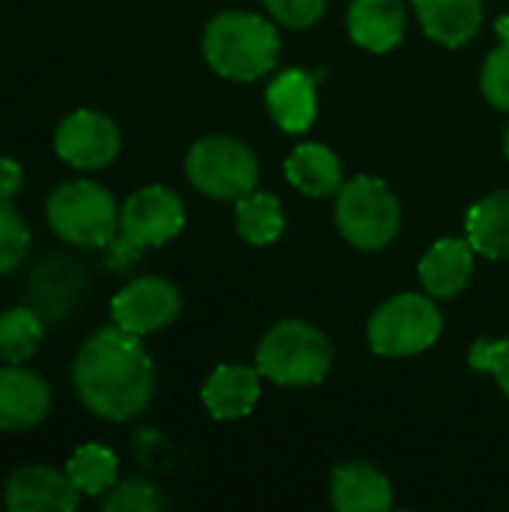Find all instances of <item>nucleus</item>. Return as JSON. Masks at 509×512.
<instances>
[{
	"label": "nucleus",
	"mask_w": 509,
	"mask_h": 512,
	"mask_svg": "<svg viewBox=\"0 0 509 512\" xmlns=\"http://www.w3.org/2000/svg\"><path fill=\"white\" fill-rule=\"evenodd\" d=\"M72 387L81 405L108 423L138 417L153 399L156 372L141 336L111 324L90 333L72 360Z\"/></svg>",
	"instance_id": "nucleus-1"
},
{
	"label": "nucleus",
	"mask_w": 509,
	"mask_h": 512,
	"mask_svg": "<svg viewBox=\"0 0 509 512\" xmlns=\"http://www.w3.org/2000/svg\"><path fill=\"white\" fill-rule=\"evenodd\" d=\"M201 48L216 75L228 81H258L279 60V33L264 15L231 9L207 21Z\"/></svg>",
	"instance_id": "nucleus-2"
},
{
	"label": "nucleus",
	"mask_w": 509,
	"mask_h": 512,
	"mask_svg": "<svg viewBox=\"0 0 509 512\" xmlns=\"http://www.w3.org/2000/svg\"><path fill=\"white\" fill-rule=\"evenodd\" d=\"M48 228L69 246L105 249L120 234L114 195L96 180H66L45 201Z\"/></svg>",
	"instance_id": "nucleus-3"
},
{
	"label": "nucleus",
	"mask_w": 509,
	"mask_h": 512,
	"mask_svg": "<svg viewBox=\"0 0 509 512\" xmlns=\"http://www.w3.org/2000/svg\"><path fill=\"white\" fill-rule=\"evenodd\" d=\"M255 366L267 381L282 387L321 384L333 366V345L306 321H279L261 336Z\"/></svg>",
	"instance_id": "nucleus-4"
},
{
	"label": "nucleus",
	"mask_w": 509,
	"mask_h": 512,
	"mask_svg": "<svg viewBox=\"0 0 509 512\" xmlns=\"http://www.w3.org/2000/svg\"><path fill=\"white\" fill-rule=\"evenodd\" d=\"M339 234L363 252H378L396 240L402 225V207L393 189L369 174L351 177L336 192Z\"/></svg>",
	"instance_id": "nucleus-5"
},
{
	"label": "nucleus",
	"mask_w": 509,
	"mask_h": 512,
	"mask_svg": "<svg viewBox=\"0 0 509 512\" xmlns=\"http://www.w3.org/2000/svg\"><path fill=\"white\" fill-rule=\"evenodd\" d=\"M444 330V315L429 294H396L375 309L366 327L378 357H414L429 351Z\"/></svg>",
	"instance_id": "nucleus-6"
},
{
	"label": "nucleus",
	"mask_w": 509,
	"mask_h": 512,
	"mask_svg": "<svg viewBox=\"0 0 509 512\" xmlns=\"http://www.w3.org/2000/svg\"><path fill=\"white\" fill-rule=\"evenodd\" d=\"M258 156L231 135L198 138L186 153L189 183L216 201H240L258 186Z\"/></svg>",
	"instance_id": "nucleus-7"
},
{
	"label": "nucleus",
	"mask_w": 509,
	"mask_h": 512,
	"mask_svg": "<svg viewBox=\"0 0 509 512\" xmlns=\"http://www.w3.org/2000/svg\"><path fill=\"white\" fill-rule=\"evenodd\" d=\"M186 225L183 201L168 186H144L132 192L120 207V237H126L138 249L165 246Z\"/></svg>",
	"instance_id": "nucleus-8"
},
{
	"label": "nucleus",
	"mask_w": 509,
	"mask_h": 512,
	"mask_svg": "<svg viewBox=\"0 0 509 512\" xmlns=\"http://www.w3.org/2000/svg\"><path fill=\"white\" fill-rule=\"evenodd\" d=\"M54 153L78 171H99L117 159L120 129L108 114L93 108H78L57 123Z\"/></svg>",
	"instance_id": "nucleus-9"
},
{
	"label": "nucleus",
	"mask_w": 509,
	"mask_h": 512,
	"mask_svg": "<svg viewBox=\"0 0 509 512\" xmlns=\"http://www.w3.org/2000/svg\"><path fill=\"white\" fill-rule=\"evenodd\" d=\"M180 306L183 300L174 282L162 276H138L111 297V318L117 327L135 336H147L177 321Z\"/></svg>",
	"instance_id": "nucleus-10"
},
{
	"label": "nucleus",
	"mask_w": 509,
	"mask_h": 512,
	"mask_svg": "<svg viewBox=\"0 0 509 512\" xmlns=\"http://www.w3.org/2000/svg\"><path fill=\"white\" fill-rule=\"evenodd\" d=\"M3 504L9 512H72L81 504V492L72 486L66 471L51 465H24L9 474Z\"/></svg>",
	"instance_id": "nucleus-11"
},
{
	"label": "nucleus",
	"mask_w": 509,
	"mask_h": 512,
	"mask_svg": "<svg viewBox=\"0 0 509 512\" xmlns=\"http://www.w3.org/2000/svg\"><path fill=\"white\" fill-rule=\"evenodd\" d=\"M51 408V387L33 369H0V432H24L45 420Z\"/></svg>",
	"instance_id": "nucleus-12"
},
{
	"label": "nucleus",
	"mask_w": 509,
	"mask_h": 512,
	"mask_svg": "<svg viewBox=\"0 0 509 512\" xmlns=\"http://www.w3.org/2000/svg\"><path fill=\"white\" fill-rule=\"evenodd\" d=\"M474 246L462 237H444L438 240L423 258H420V285L435 300H453L459 297L474 273Z\"/></svg>",
	"instance_id": "nucleus-13"
},
{
	"label": "nucleus",
	"mask_w": 509,
	"mask_h": 512,
	"mask_svg": "<svg viewBox=\"0 0 509 512\" xmlns=\"http://www.w3.org/2000/svg\"><path fill=\"white\" fill-rule=\"evenodd\" d=\"M261 372L258 366H240V363H228V366H216L210 372V378L204 381L201 390V402L210 411V417L216 420H243L252 414L258 396H261Z\"/></svg>",
	"instance_id": "nucleus-14"
},
{
	"label": "nucleus",
	"mask_w": 509,
	"mask_h": 512,
	"mask_svg": "<svg viewBox=\"0 0 509 512\" xmlns=\"http://www.w3.org/2000/svg\"><path fill=\"white\" fill-rule=\"evenodd\" d=\"M408 24L405 0H351L348 6V33L351 39L375 54L393 51Z\"/></svg>",
	"instance_id": "nucleus-15"
},
{
	"label": "nucleus",
	"mask_w": 509,
	"mask_h": 512,
	"mask_svg": "<svg viewBox=\"0 0 509 512\" xmlns=\"http://www.w3.org/2000/svg\"><path fill=\"white\" fill-rule=\"evenodd\" d=\"M420 27L429 39L447 48L468 45L486 18L483 0H411Z\"/></svg>",
	"instance_id": "nucleus-16"
},
{
	"label": "nucleus",
	"mask_w": 509,
	"mask_h": 512,
	"mask_svg": "<svg viewBox=\"0 0 509 512\" xmlns=\"http://www.w3.org/2000/svg\"><path fill=\"white\" fill-rule=\"evenodd\" d=\"M267 111L282 132H306L318 114L315 78L303 69H285L267 87Z\"/></svg>",
	"instance_id": "nucleus-17"
},
{
	"label": "nucleus",
	"mask_w": 509,
	"mask_h": 512,
	"mask_svg": "<svg viewBox=\"0 0 509 512\" xmlns=\"http://www.w3.org/2000/svg\"><path fill=\"white\" fill-rule=\"evenodd\" d=\"M330 501L339 512H387L393 507V486L375 465L348 462L330 477Z\"/></svg>",
	"instance_id": "nucleus-18"
},
{
	"label": "nucleus",
	"mask_w": 509,
	"mask_h": 512,
	"mask_svg": "<svg viewBox=\"0 0 509 512\" xmlns=\"http://www.w3.org/2000/svg\"><path fill=\"white\" fill-rule=\"evenodd\" d=\"M285 177L297 192L309 198H333L345 183L339 156L327 144H315V141L300 144L285 159Z\"/></svg>",
	"instance_id": "nucleus-19"
},
{
	"label": "nucleus",
	"mask_w": 509,
	"mask_h": 512,
	"mask_svg": "<svg viewBox=\"0 0 509 512\" xmlns=\"http://www.w3.org/2000/svg\"><path fill=\"white\" fill-rule=\"evenodd\" d=\"M468 243L477 255L504 261L509 258V189L477 201L468 210Z\"/></svg>",
	"instance_id": "nucleus-20"
},
{
	"label": "nucleus",
	"mask_w": 509,
	"mask_h": 512,
	"mask_svg": "<svg viewBox=\"0 0 509 512\" xmlns=\"http://www.w3.org/2000/svg\"><path fill=\"white\" fill-rule=\"evenodd\" d=\"M234 228L252 246H270L279 240L285 228V213L276 195L270 192H249L234 201Z\"/></svg>",
	"instance_id": "nucleus-21"
},
{
	"label": "nucleus",
	"mask_w": 509,
	"mask_h": 512,
	"mask_svg": "<svg viewBox=\"0 0 509 512\" xmlns=\"http://www.w3.org/2000/svg\"><path fill=\"white\" fill-rule=\"evenodd\" d=\"M117 456L102 447V444H84L78 447L69 462H66V477L72 480V486L81 492V495H90V498H102L114 483H117Z\"/></svg>",
	"instance_id": "nucleus-22"
},
{
	"label": "nucleus",
	"mask_w": 509,
	"mask_h": 512,
	"mask_svg": "<svg viewBox=\"0 0 509 512\" xmlns=\"http://www.w3.org/2000/svg\"><path fill=\"white\" fill-rule=\"evenodd\" d=\"M42 318L27 306H12L0 312V363L24 366L42 342Z\"/></svg>",
	"instance_id": "nucleus-23"
},
{
	"label": "nucleus",
	"mask_w": 509,
	"mask_h": 512,
	"mask_svg": "<svg viewBox=\"0 0 509 512\" xmlns=\"http://www.w3.org/2000/svg\"><path fill=\"white\" fill-rule=\"evenodd\" d=\"M498 36H501L498 48L483 63L480 87H483V96L489 99V105L509 114V18L498 21Z\"/></svg>",
	"instance_id": "nucleus-24"
},
{
	"label": "nucleus",
	"mask_w": 509,
	"mask_h": 512,
	"mask_svg": "<svg viewBox=\"0 0 509 512\" xmlns=\"http://www.w3.org/2000/svg\"><path fill=\"white\" fill-rule=\"evenodd\" d=\"M162 504L159 489L147 480H123L102 495V512H159Z\"/></svg>",
	"instance_id": "nucleus-25"
},
{
	"label": "nucleus",
	"mask_w": 509,
	"mask_h": 512,
	"mask_svg": "<svg viewBox=\"0 0 509 512\" xmlns=\"http://www.w3.org/2000/svg\"><path fill=\"white\" fill-rule=\"evenodd\" d=\"M30 249V228L12 204H0V276L12 273Z\"/></svg>",
	"instance_id": "nucleus-26"
},
{
	"label": "nucleus",
	"mask_w": 509,
	"mask_h": 512,
	"mask_svg": "<svg viewBox=\"0 0 509 512\" xmlns=\"http://www.w3.org/2000/svg\"><path fill=\"white\" fill-rule=\"evenodd\" d=\"M468 363L474 372L492 375L501 393L509 399V339H477L471 345Z\"/></svg>",
	"instance_id": "nucleus-27"
},
{
	"label": "nucleus",
	"mask_w": 509,
	"mask_h": 512,
	"mask_svg": "<svg viewBox=\"0 0 509 512\" xmlns=\"http://www.w3.org/2000/svg\"><path fill=\"white\" fill-rule=\"evenodd\" d=\"M264 6L279 24L294 27V30H306L315 21H321L327 0H264Z\"/></svg>",
	"instance_id": "nucleus-28"
},
{
	"label": "nucleus",
	"mask_w": 509,
	"mask_h": 512,
	"mask_svg": "<svg viewBox=\"0 0 509 512\" xmlns=\"http://www.w3.org/2000/svg\"><path fill=\"white\" fill-rule=\"evenodd\" d=\"M24 186V168L9 159V156H0V204H9Z\"/></svg>",
	"instance_id": "nucleus-29"
},
{
	"label": "nucleus",
	"mask_w": 509,
	"mask_h": 512,
	"mask_svg": "<svg viewBox=\"0 0 509 512\" xmlns=\"http://www.w3.org/2000/svg\"><path fill=\"white\" fill-rule=\"evenodd\" d=\"M504 153H507V162H509V126H507V132H504Z\"/></svg>",
	"instance_id": "nucleus-30"
}]
</instances>
